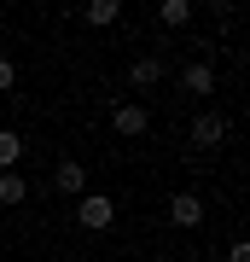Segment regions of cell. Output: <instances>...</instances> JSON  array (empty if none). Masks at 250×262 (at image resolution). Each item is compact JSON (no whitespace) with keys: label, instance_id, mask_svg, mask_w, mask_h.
<instances>
[{"label":"cell","instance_id":"obj_1","mask_svg":"<svg viewBox=\"0 0 250 262\" xmlns=\"http://www.w3.org/2000/svg\"><path fill=\"white\" fill-rule=\"evenodd\" d=\"M76 222H82L87 233H105V227L117 222V204L105 192H82V198H76Z\"/></svg>","mask_w":250,"mask_h":262},{"label":"cell","instance_id":"obj_2","mask_svg":"<svg viewBox=\"0 0 250 262\" xmlns=\"http://www.w3.org/2000/svg\"><path fill=\"white\" fill-rule=\"evenodd\" d=\"M111 128L134 140V134H146V128H151V111H146V105H134V99H122L117 111H111Z\"/></svg>","mask_w":250,"mask_h":262},{"label":"cell","instance_id":"obj_3","mask_svg":"<svg viewBox=\"0 0 250 262\" xmlns=\"http://www.w3.org/2000/svg\"><path fill=\"white\" fill-rule=\"evenodd\" d=\"M169 222H175V227H198V222H204V198H198V192H175V198H169Z\"/></svg>","mask_w":250,"mask_h":262},{"label":"cell","instance_id":"obj_4","mask_svg":"<svg viewBox=\"0 0 250 262\" xmlns=\"http://www.w3.org/2000/svg\"><path fill=\"white\" fill-rule=\"evenodd\" d=\"M221 140H227V122L215 117V111H204V117L192 122V146H198V151H215Z\"/></svg>","mask_w":250,"mask_h":262},{"label":"cell","instance_id":"obj_5","mask_svg":"<svg viewBox=\"0 0 250 262\" xmlns=\"http://www.w3.org/2000/svg\"><path fill=\"white\" fill-rule=\"evenodd\" d=\"M180 88H186V94H198V99H204V94H215V64H210V58L186 64V70H180Z\"/></svg>","mask_w":250,"mask_h":262},{"label":"cell","instance_id":"obj_6","mask_svg":"<svg viewBox=\"0 0 250 262\" xmlns=\"http://www.w3.org/2000/svg\"><path fill=\"white\" fill-rule=\"evenodd\" d=\"M53 187H58V192H64V198H82V192H87V169L64 158V163H58V169H53Z\"/></svg>","mask_w":250,"mask_h":262},{"label":"cell","instance_id":"obj_7","mask_svg":"<svg viewBox=\"0 0 250 262\" xmlns=\"http://www.w3.org/2000/svg\"><path fill=\"white\" fill-rule=\"evenodd\" d=\"M157 82H163V58L157 53H146V58L128 64V88H157Z\"/></svg>","mask_w":250,"mask_h":262},{"label":"cell","instance_id":"obj_8","mask_svg":"<svg viewBox=\"0 0 250 262\" xmlns=\"http://www.w3.org/2000/svg\"><path fill=\"white\" fill-rule=\"evenodd\" d=\"M157 24L163 29H186V24H192V0H163V6H157Z\"/></svg>","mask_w":250,"mask_h":262},{"label":"cell","instance_id":"obj_9","mask_svg":"<svg viewBox=\"0 0 250 262\" xmlns=\"http://www.w3.org/2000/svg\"><path fill=\"white\" fill-rule=\"evenodd\" d=\"M18 158H24V134L18 128H0V175L18 169Z\"/></svg>","mask_w":250,"mask_h":262},{"label":"cell","instance_id":"obj_10","mask_svg":"<svg viewBox=\"0 0 250 262\" xmlns=\"http://www.w3.org/2000/svg\"><path fill=\"white\" fill-rule=\"evenodd\" d=\"M24 198H29V181L18 169H6V175H0V204H24Z\"/></svg>","mask_w":250,"mask_h":262},{"label":"cell","instance_id":"obj_11","mask_svg":"<svg viewBox=\"0 0 250 262\" xmlns=\"http://www.w3.org/2000/svg\"><path fill=\"white\" fill-rule=\"evenodd\" d=\"M82 18H87V24H117V18H122V6H117V0H93Z\"/></svg>","mask_w":250,"mask_h":262},{"label":"cell","instance_id":"obj_12","mask_svg":"<svg viewBox=\"0 0 250 262\" xmlns=\"http://www.w3.org/2000/svg\"><path fill=\"white\" fill-rule=\"evenodd\" d=\"M12 82H18V70H12V58H0V94H12Z\"/></svg>","mask_w":250,"mask_h":262},{"label":"cell","instance_id":"obj_13","mask_svg":"<svg viewBox=\"0 0 250 262\" xmlns=\"http://www.w3.org/2000/svg\"><path fill=\"white\" fill-rule=\"evenodd\" d=\"M227 262H250V245H233V251H227Z\"/></svg>","mask_w":250,"mask_h":262},{"label":"cell","instance_id":"obj_14","mask_svg":"<svg viewBox=\"0 0 250 262\" xmlns=\"http://www.w3.org/2000/svg\"><path fill=\"white\" fill-rule=\"evenodd\" d=\"M76 262H87V256H76Z\"/></svg>","mask_w":250,"mask_h":262}]
</instances>
